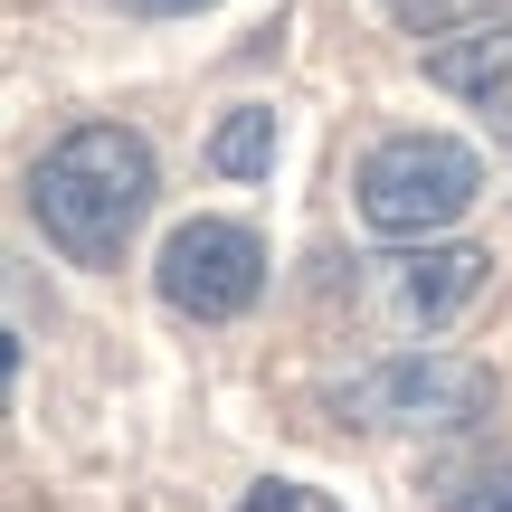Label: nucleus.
I'll return each instance as SVG.
<instances>
[{"mask_svg": "<svg viewBox=\"0 0 512 512\" xmlns=\"http://www.w3.org/2000/svg\"><path fill=\"white\" fill-rule=\"evenodd\" d=\"M152 190H162V162L133 124H67L29 162V219L48 228V247L67 266L105 275V266H124Z\"/></svg>", "mask_w": 512, "mask_h": 512, "instance_id": "nucleus-1", "label": "nucleus"}, {"mask_svg": "<svg viewBox=\"0 0 512 512\" xmlns=\"http://www.w3.org/2000/svg\"><path fill=\"white\" fill-rule=\"evenodd\" d=\"M152 285L190 323H238L266 294V238L247 219H181L162 238V256H152Z\"/></svg>", "mask_w": 512, "mask_h": 512, "instance_id": "nucleus-4", "label": "nucleus"}, {"mask_svg": "<svg viewBox=\"0 0 512 512\" xmlns=\"http://www.w3.org/2000/svg\"><path fill=\"white\" fill-rule=\"evenodd\" d=\"M238 512H342L323 494V484H294V475H266V484H247V503Z\"/></svg>", "mask_w": 512, "mask_h": 512, "instance_id": "nucleus-10", "label": "nucleus"}, {"mask_svg": "<svg viewBox=\"0 0 512 512\" xmlns=\"http://www.w3.org/2000/svg\"><path fill=\"white\" fill-rule=\"evenodd\" d=\"M332 408L361 437H456V427L494 418V370L465 351H389L361 380L332 389Z\"/></svg>", "mask_w": 512, "mask_h": 512, "instance_id": "nucleus-2", "label": "nucleus"}, {"mask_svg": "<svg viewBox=\"0 0 512 512\" xmlns=\"http://www.w3.org/2000/svg\"><path fill=\"white\" fill-rule=\"evenodd\" d=\"M209 171L219 181H266L275 171V105H228L209 133Z\"/></svg>", "mask_w": 512, "mask_h": 512, "instance_id": "nucleus-7", "label": "nucleus"}, {"mask_svg": "<svg viewBox=\"0 0 512 512\" xmlns=\"http://www.w3.org/2000/svg\"><path fill=\"white\" fill-rule=\"evenodd\" d=\"M427 86L465 95V105L512 143V10L475 19V29H456V38H427Z\"/></svg>", "mask_w": 512, "mask_h": 512, "instance_id": "nucleus-5", "label": "nucleus"}, {"mask_svg": "<svg viewBox=\"0 0 512 512\" xmlns=\"http://www.w3.org/2000/svg\"><path fill=\"white\" fill-rule=\"evenodd\" d=\"M133 10H152V19H190V10H209V0H133Z\"/></svg>", "mask_w": 512, "mask_h": 512, "instance_id": "nucleus-11", "label": "nucleus"}, {"mask_svg": "<svg viewBox=\"0 0 512 512\" xmlns=\"http://www.w3.org/2000/svg\"><path fill=\"white\" fill-rule=\"evenodd\" d=\"M475 190L484 162L456 133H389V143H370L351 200H361V228H380V238H437L475 209Z\"/></svg>", "mask_w": 512, "mask_h": 512, "instance_id": "nucleus-3", "label": "nucleus"}, {"mask_svg": "<svg viewBox=\"0 0 512 512\" xmlns=\"http://www.w3.org/2000/svg\"><path fill=\"white\" fill-rule=\"evenodd\" d=\"M437 512H512V456L484 465V475H465V484H446Z\"/></svg>", "mask_w": 512, "mask_h": 512, "instance_id": "nucleus-9", "label": "nucleus"}, {"mask_svg": "<svg viewBox=\"0 0 512 512\" xmlns=\"http://www.w3.org/2000/svg\"><path fill=\"white\" fill-rule=\"evenodd\" d=\"M484 275H494V256L465 247V238H418L408 256H389V304L408 313V323H456L465 304L484 294Z\"/></svg>", "mask_w": 512, "mask_h": 512, "instance_id": "nucleus-6", "label": "nucleus"}, {"mask_svg": "<svg viewBox=\"0 0 512 512\" xmlns=\"http://www.w3.org/2000/svg\"><path fill=\"white\" fill-rule=\"evenodd\" d=\"M389 19H399L408 38H456V29H475V19H503L512 0H380Z\"/></svg>", "mask_w": 512, "mask_h": 512, "instance_id": "nucleus-8", "label": "nucleus"}]
</instances>
